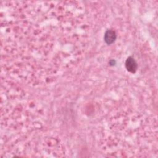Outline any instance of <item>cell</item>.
<instances>
[{
  "mask_svg": "<svg viewBox=\"0 0 158 158\" xmlns=\"http://www.w3.org/2000/svg\"><path fill=\"white\" fill-rule=\"evenodd\" d=\"M125 67L128 72L133 73L137 70L138 64L134 58L132 57H128L125 61Z\"/></svg>",
  "mask_w": 158,
  "mask_h": 158,
  "instance_id": "1",
  "label": "cell"
},
{
  "mask_svg": "<svg viewBox=\"0 0 158 158\" xmlns=\"http://www.w3.org/2000/svg\"><path fill=\"white\" fill-rule=\"evenodd\" d=\"M117 38V35L115 31L112 30H107L104 36V41L107 44H112Z\"/></svg>",
  "mask_w": 158,
  "mask_h": 158,
  "instance_id": "2",
  "label": "cell"
}]
</instances>
